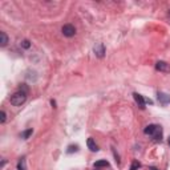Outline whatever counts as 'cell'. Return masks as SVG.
Segmentation results:
<instances>
[{
  "label": "cell",
  "instance_id": "obj_1",
  "mask_svg": "<svg viewBox=\"0 0 170 170\" xmlns=\"http://www.w3.org/2000/svg\"><path fill=\"white\" fill-rule=\"evenodd\" d=\"M144 132H145V134L151 136V137H153L156 141H161V140H162V128H161L160 125H154V124L148 125L146 128H145Z\"/></svg>",
  "mask_w": 170,
  "mask_h": 170
},
{
  "label": "cell",
  "instance_id": "obj_2",
  "mask_svg": "<svg viewBox=\"0 0 170 170\" xmlns=\"http://www.w3.org/2000/svg\"><path fill=\"white\" fill-rule=\"evenodd\" d=\"M10 101H11V104L13 105V106H21V105L27 101V93L25 92H23V91L16 92V93H13L11 96Z\"/></svg>",
  "mask_w": 170,
  "mask_h": 170
},
{
  "label": "cell",
  "instance_id": "obj_3",
  "mask_svg": "<svg viewBox=\"0 0 170 170\" xmlns=\"http://www.w3.org/2000/svg\"><path fill=\"white\" fill-rule=\"evenodd\" d=\"M61 32H63V35L67 36V37H73V36L76 35V28L72 24H65V25H63V28H61Z\"/></svg>",
  "mask_w": 170,
  "mask_h": 170
},
{
  "label": "cell",
  "instance_id": "obj_4",
  "mask_svg": "<svg viewBox=\"0 0 170 170\" xmlns=\"http://www.w3.org/2000/svg\"><path fill=\"white\" fill-rule=\"evenodd\" d=\"M156 69L160 70V72H165V73H169L170 72V65L166 61H157L156 64Z\"/></svg>",
  "mask_w": 170,
  "mask_h": 170
},
{
  "label": "cell",
  "instance_id": "obj_5",
  "mask_svg": "<svg viewBox=\"0 0 170 170\" xmlns=\"http://www.w3.org/2000/svg\"><path fill=\"white\" fill-rule=\"evenodd\" d=\"M157 98H158L160 104H162V105H168V104H170V94H168V93H163V92H158V94H157Z\"/></svg>",
  "mask_w": 170,
  "mask_h": 170
},
{
  "label": "cell",
  "instance_id": "obj_6",
  "mask_svg": "<svg viewBox=\"0 0 170 170\" xmlns=\"http://www.w3.org/2000/svg\"><path fill=\"white\" fill-rule=\"evenodd\" d=\"M93 51H94V55L97 57H100V58L104 57V55H105V47H104L103 43H98V44L94 47Z\"/></svg>",
  "mask_w": 170,
  "mask_h": 170
},
{
  "label": "cell",
  "instance_id": "obj_7",
  "mask_svg": "<svg viewBox=\"0 0 170 170\" xmlns=\"http://www.w3.org/2000/svg\"><path fill=\"white\" fill-rule=\"evenodd\" d=\"M133 97H134V100H136V103L138 104V106L141 108V109H145V98L142 97L141 94H138V93H133Z\"/></svg>",
  "mask_w": 170,
  "mask_h": 170
},
{
  "label": "cell",
  "instance_id": "obj_8",
  "mask_svg": "<svg viewBox=\"0 0 170 170\" xmlns=\"http://www.w3.org/2000/svg\"><path fill=\"white\" fill-rule=\"evenodd\" d=\"M86 145H88V148H89V150H91V151H97V150H98L97 144H96L94 140H93L92 137L86 140Z\"/></svg>",
  "mask_w": 170,
  "mask_h": 170
},
{
  "label": "cell",
  "instance_id": "obj_9",
  "mask_svg": "<svg viewBox=\"0 0 170 170\" xmlns=\"http://www.w3.org/2000/svg\"><path fill=\"white\" fill-rule=\"evenodd\" d=\"M108 166H109V162L106 160H101L94 162V168H108Z\"/></svg>",
  "mask_w": 170,
  "mask_h": 170
},
{
  "label": "cell",
  "instance_id": "obj_10",
  "mask_svg": "<svg viewBox=\"0 0 170 170\" xmlns=\"http://www.w3.org/2000/svg\"><path fill=\"white\" fill-rule=\"evenodd\" d=\"M0 37H1V41H0V44H1V47H5L8 43V36L5 32H0Z\"/></svg>",
  "mask_w": 170,
  "mask_h": 170
},
{
  "label": "cell",
  "instance_id": "obj_11",
  "mask_svg": "<svg viewBox=\"0 0 170 170\" xmlns=\"http://www.w3.org/2000/svg\"><path fill=\"white\" fill-rule=\"evenodd\" d=\"M17 170H27V165H25V158H20L19 163H17Z\"/></svg>",
  "mask_w": 170,
  "mask_h": 170
},
{
  "label": "cell",
  "instance_id": "obj_12",
  "mask_svg": "<svg viewBox=\"0 0 170 170\" xmlns=\"http://www.w3.org/2000/svg\"><path fill=\"white\" fill-rule=\"evenodd\" d=\"M32 133H33L32 129H28V130H25V132L21 133V138H23V140H27V138H28L29 136L32 134Z\"/></svg>",
  "mask_w": 170,
  "mask_h": 170
},
{
  "label": "cell",
  "instance_id": "obj_13",
  "mask_svg": "<svg viewBox=\"0 0 170 170\" xmlns=\"http://www.w3.org/2000/svg\"><path fill=\"white\" fill-rule=\"evenodd\" d=\"M141 168V163L138 161H133L132 162V166H130V170H138Z\"/></svg>",
  "mask_w": 170,
  "mask_h": 170
},
{
  "label": "cell",
  "instance_id": "obj_14",
  "mask_svg": "<svg viewBox=\"0 0 170 170\" xmlns=\"http://www.w3.org/2000/svg\"><path fill=\"white\" fill-rule=\"evenodd\" d=\"M77 150H79V146H77V145H70V146H68L67 153H73V151H77Z\"/></svg>",
  "mask_w": 170,
  "mask_h": 170
},
{
  "label": "cell",
  "instance_id": "obj_15",
  "mask_svg": "<svg viewBox=\"0 0 170 170\" xmlns=\"http://www.w3.org/2000/svg\"><path fill=\"white\" fill-rule=\"evenodd\" d=\"M21 47H23V48H29L31 47V43L28 41V40H23V41H21Z\"/></svg>",
  "mask_w": 170,
  "mask_h": 170
},
{
  "label": "cell",
  "instance_id": "obj_16",
  "mask_svg": "<svg viewBox=\"0 0 170 170\" xmlns=\"http://www.w3.org/2000/svg\"><path fill=\"white\" fill-rule=\"evenodd\" d=\"M0 116H1V117H0V122L4 124L5 122V118H7V114H5L4 110H1V114H0Z\"/></svg>",
  "mask_w": 170,
  "mask_h": 170
},
{
  "label": "cell",
  "instance_id": "obj_17",
  "mask_svg": "<svg viewBox=\"0 0 170 170\" xmlns=\"http://www.w3.org/2000/svg\"><path fill=\"white\" fill-rule=\"evenodd\" d=\"M149 170H158V169H157V168H150Z\"/></svg>",
  "mask_w": 170,
  "mask_h": 170
},
{
  "label": "cell",
  "instance_id": "obj_18",
  "mask_svg": "<svg viewBox=\"0 0 170 170\" xmlns=\"http://www.w3.org/2000/svg\"><path fill=\"white\" fill-rule=\"evenodd\" d=\"M168 142H169V146H170V137H169V140H168Z\"/></svg>",
  "mask_w": 170,
  "mask_h": 170
},
{
  "label": "cell",
  "instance_id": "obj_19",
  "mask_svg": "<svg viewBox=\"0 0 170 170\" xmlns=\"http://www.w3.org/2000/svg\"><path fill=\"white\" fill-rule=\"evenodd\" d=\"M169 16H170V12H169Z\"/></svg>",
  "mask_w": 170,
  "mask_h": 170
}]
</instances>
